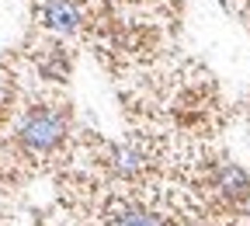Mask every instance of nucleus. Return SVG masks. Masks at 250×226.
Masks as SVG:
<instances>
[{
	"label": "nucleus",
	"instance_id": "f03ea898",
	"mask_svg": "<svg viewBox=\"0 0 250 226\" xmlns=\"http://www.w3.org/2000/svg\"><path fill=\"white\" fill-rule=\"evenodd\" d=\"M42 18H45V24L52 31H59V35H70V31H77V24H80V11H77L73 0H49Z\"/></svg>",
	"mask_w": 250,
	"mask_h": 226
},
{
	"label": "nucleus",
	"instance_id": "20e7f679",
	"mask_svg": "<svg viewBox=\"0 0 250 226\" xmlns=\"http://www.w3.org/2000/svg\"><path fill=\"white\" fill-rule=\"evenodd\" d=\"M118 226H160L149 212H125L122 219H118Z\"/></svg>",
	"mask_w": 250,
	"mask_h": 226
},
{
	"label": "nucleus",
	"instance_id": "39448f33",
	"mask_svg": "<svg viewBox=\"0 0 250 226\" xmlns=\"http://www.w3.org/2000/svg\"><path fill=\"white\" fill-rule=\"evenodd\" d=\"M122 174H132V171H139L143 167V160L136 157V153H129V150H125V153H118V164H115Z\"/></svg>",
	"mask_w": 250,
	"mask_h": 226
},
{
	"label": "nucleus",
	"instance_id": "7ed1b4c3",
	"mask_svg": "<svg viewBox=\"0 0 250 226\" xmlns=\"http://www.w3.org/2000/svg\"><path fill=\"white\" fill-rule=\"evenodd\" d=\"M219 184H223V191L229 199H247V191H250V181H247V174L240 171V167H223V174H219Z\"/></svg>",
	"mask_w": 250,
	"mask_h": 226
},
{
	"label": "nucleus",
	"instance_id": "f257e3e1",
	"mask_svg": "<svg viewBox=\"0 0 250 226\" xmlns=\"http://www.w3.org/2000/svg\"><path fill=\"white\" fill-rule=\"evenodd\" d=\"M62 136H66V118L56 108H35L21 122V143L35 153H49L52 146H59Z\"/></svg>",
	"mask_w": 250,
	"mask_h": 226
}]
</instances>
